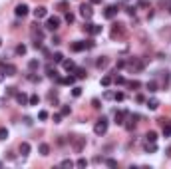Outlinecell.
<instances>
[{
	"label": "cell",
	"mask_w": 171,
	"mask_h": 169,
	"mask_svg": "<svg viewBox=\"0 0 171 169\" xmlns=\"http://www.w3.org/2000/svg\"><path fill=\"white\" fill-rule=\"evenodd\" d=\"M28 68H30V70H38V68H40V62H38V60H30V62H28Z\"/></svg>",
	"instance_id": "cell-30"
},
{
	"label": "cell",
	"mask_w": 171,
	"mask_h": 169,
	"mask_svg": "<svg viewBox=\"0 0 171 169\" xmlns=\"http://www.w3.org/2000/svg\"><path fill=\"white\" fill-rule=\"evenodd\" d=\"M94 132H95V135H103V133L107 132V120H106V117H99V120L95 121Z\"/></svg>",
	"instance_id": "cell-1"
},
{
	"label": "cell",
	"mask_w": 171,
	"mask_h": 169,
	"mask_svg": "<svg viewBox=\"0 0 171 169\" xmlns=\"http://www.w3.org/2000/svg\"><path fill=\"white\" fill-rule=\"evenodd\" d=\"M145 151H147V153H155L157 145H155V143H151V141H147V143H145Z\"/></svg>",
	"instance_id": "cell-24"
},
{
	"label": "cell",
	"mask_w": 171,
	"mask_h": 169,
	"mask_svg": "<svg viewBox=\"0 0 171 169\" xmlns=\"http://www.w3.org/2000/svg\"><path fill=\"white\" fill-rule=\"evenodd\" d=\"M84 30H86L87 34H91V36H98V34H102V26H99V24H91V22H86Z\"/></svg>",
	"instance_id": "cell-3"
},
{
	"label": "cell",
	"mask_w": 171,
	"mask_h": 169,
	"mask_svg": "<svg viewBox=\"0 0 171 169\" xmlns=\"http://www.w3.org/2000/svg\"><path fill=\"white\" fill-rule=\"evenodd\" d=\"M0 46H2V40H0Z\"/></svg>",
	"instance_id": "cell-50"
},
{
	"label": "cell",
	"mask_w": 171,
	"mask_h": 169,
	"mask_svg": "<svg viewBox=\"0 0 171 169\" xmlns=\"http://www.w3.org/2000/svg\"><path fill=\"white\" fill-rule=\"evenodd\" d=\"M14 98H16V101H18L20 105H28V101H30V98H28V96L24 94V92H16Z\"/></svg>",
	"instance_id": "cell-10"
},
{
	"label": "cell",
	"mask_w": 171,
	"mask_h": 169,
	"mask_svg": "<svg viewBox=\"0 0 171 169\" xmlns=\"http://www.w3.org/2000/svg\"><path fill=\"white\" fill-rule=\"evenodd\" d=\"M62 116H70V113H72V108H70V105H62Z\"/></svg>",
	"instance_id": "cell-33"
},
{
	"label": "cell",
	"mask_w": 171,
	"mask_h": 169,
	"mask_svg": "<svg viewBox=\"0 0 171 169\" xmlns=\"http://www.w3.org/2000/svg\"><path fill=\"white\" fill-rule=\"evenodd\" d=\"M60 82H62V84H66V86H74V82H76V76H68V78H62Z\"/></svg>",
	"instance_id": "cell-23"
},
{
	"label": "cell",
	"mask_w": 171,
	"mask_h": 169,
	"mask_svg": "<svg viewBox=\"0 0 171 169\" xmlns=\"http://www.w3.org/2000/svg\"><path fill=\"white\" fill-rule=\"evenodd\" d=\"M94 46H95L94 40H87V42H86V48H94Z\"/></svg>",
	"instance_id": "cell-46"
},
{
	"label": "cell",
	"mask_w": 171,
	"mask_h": 169,
	"mask_svg": "<svg viewBox=\"0 0 171 169\" xmlns=\"http://www.w3.org/2000/svg\"><path fill=\"white\" fill-rule=\"evenodd\" d=\"M145 88H147L151 94H155V92H157V82H155V80H151V82H147V86H145Z\"/></svg>",
	"instance_id": "cell-26"
},
{
	"label": "cell",
	"mask_w": 171,
	"mask_h": 169,
	"mask_svg": "<svg viewBox=\"0 0 171 169\" xmlns=\"http://www.w3.org/2000/svg\"><path fill=\"white\" fill-rule=\"evenodd\" d=\"M80 14L84 20H90L91 16H94V10H91V4H82L80 6Z\"/></svg>",
	"instance_id": "cell-4"
},
{
	"label": "cell",
	"mask_w": 171,
	"mask_h": 169,
	"mask_svg": "<svg viewBox=\"0 0 171 169\" xmlns=\"http://www.w3.org/2000/svg\"><path fill=\"white\" fill-rule=\"evenodd\" d=\"M161 128H163V135L165 137H171V120H159Z\"/></svg>",
	"instance_id": "cell-11"
},
{
	"label": "cell",
	"mask_w": 171,
	"mask_h": 169,
	"mask_svg": "<svg viewBox=\"0 0 171 169\" xmlns=\"http://www.w3.org/2000/svg\"><path fill=\"white\" fill-rule=\"evenodd\" d=\"M147 108H149V109H157V108H159V100H157V98L147 100Z\"/></svg>",
	"instance_id": "cell-20"
},
{
	"label": "cell",
	"mask_w": 171,
	"mask_h": 169,
	"mask_svg": "<svg viewBox=\"0 0 171 169\" xmlns=\"http://www.w3.org/2000/svg\"><path fill=\"white\" fill-rule=\"evenodd\" d=\"M62 66H64L66 72H74V70H76V64H74L72 60H64V62H62Z\"/></svg>",
	"instance_id": "cell-16"
},
{
	"label": "cell",
	"mask_w": 171,
	"mask_h": 169,
	"mask_svg": "<svg viewBox=\"0 0 171 169\" xmlns=\"http://www.w3.org/2000/svg\"><path fill=\"white\" fill-rule=\"evenodd\" d=\"M46 14H48V8H46V6H38V8H36V10H34V18H36V20L44 18Z\"/></svg>",
	"instance_id": "cell-14"
},
{
	"label": "cell",
	"mask_w": 171,
	"mask_h": 169,
	"mask_svg": "<svg viewBox=\"0 0 171 169\" xmlns=\"http://www.w3.org/2000/svg\"><path fill=\"white\" fill-rule=\"evenodd\" d=\"M127 86L131 88V90H135V88H139V82H137V80H131V82H127Z\"/></svg>",
	"instance_id": "cell-36"
},
{
	"label": "cell",
	"mask_w": 171,
	"mask_h": 169,
	"mask_svg": "<svg viewBox=\"0 0 171 169\" xmlns=\"http://www.w3.org/2000/svg\"><path fill=\"white\" fill-rule=\"evenodd\" d=\"M60 165H62V167H72V165H74V161H72V159H64V161H62Z\"/></svg>",
	"instance_id": "cell-37"
},
{
	"label": "cell",
	"mask_w": 171,
	"mask_h": 169,
	"mask_svg": "<svg viewBox=\"0 0 171 169\" xmlns=\"http://www.w3.org/2000/svg\"><path fill=\"white\" fill-rule=\"evenodd\" d=\"M32 36H34V40H42L44 38V30L38 24H32Z\"/></svg>",
	"instance_id": "cell-9"
},
{
	"label": "cell",
	"mask_w": 171,
	"mask_h": 169,
	"mask_svg": "<svg viewBox=\"0 0 171 169\" xmlns=\"http://www.w3.org/2000/svg\"><path fill=\"white\" fill-rule=\"evenodd\" d=\"M2 74H4V76H16V66H14V64H4Z\"/></svg>",
	"instance_id": "cell-13"
},
{
	"label": "cell",
	"mask_w": 171,
	"mask_h": 169,
	"mask_svg": "<svg viewBox=\"0 0 171 169\" xmlns=\"http://www.w3.org/2000/svg\"><path fill=\"white\" fill-rule=\"evenodd\" d=\"M137 120H139V116H131V120L127 121L126 124V129H129V132H131L133 128H135V124H137Z\"/></svg>",
	"instance_id": "cell-19"
},
{
	"label": "cell",
	"mask_w": 171,
	"mask_h": 169,
	"mask_svg": "<svg viewBox=\"0 0 171 169\" xmlns=\"http://www.w3.org/2000/svg\"><path fill=\"white\" fill-rule=\"evenodd\" d=\"M52 60H54V62H56V64H62V62H64V54H60V52H56V54H54V56H52Z\"/></svg>",
	"instance_id": "cell-28"
},
{
	"label": "cell",
	"mask_w": 171,
	"mask_h": 169,
	"mask_svg": "<svg viewBox=\"0 0 171 169\" xmlns=\"http://www.w3.org/2000/svg\"><path fill=\"white\" fill-rule=\"evenodd\" d=\"M72 96H74V98H80V96H82V88H80V86H76V88L72 90Z\"/></svg>",
	"instance_id": "cell-35"
},
{
	"label": "cell",
	"mask_w": 171,
	"mask_h": 169,
	"mask_svg": "<svg viewBox=\"0 0 171 169\" xmlns=\"http://www.w3.org/2000/svg\"><path fill=\"white\" fill-rule=\"evenodd\" d=\"M90 4H102V0H90Z\"/></svg>",
	"instance_id": "cell-47"
},
{
	"label": "cell",
	"mask_w": 171,
	"mask_h": 169,
	"mask_svg": "<svg viewBox=\"0 0 171 169\" xmlns=\"http://www.w3.org/2000/svg\"><path fill=\"white\" fill-rule=\"evenodd\" d=\"M14 14L18 16V18H24V16L28 14V6H26V4H18L16 10H14Z\"/></svg>",
	"instance_id": "cell-12"
},
{
	"label": "cell",
	"mask_w": 171,
	"mask_h": 169,
	"mask_svg": "<svg viewBox=\"0 0 171 169\" xmlns=\"http://www.w3.org/2000/svg\"><path fill=\"white\" fill-rule=\"evenodd\" d=\"M114 82L118 84V86H122V84H126V78H123V76H114Z\"/></svg>",
	"instance_id": "cell-34"
},
{
	"label": "cell",
	"mask_w": 171,
	"mask_h": 169,
	"mask_svg": "<svg viewBox=\"0 0 171 169\" xmlns=\"http://www.w3.org/2000/svg\"><path fill=\"white\" fill-rule=\"evenodd\" d=\"M145 141L155 143V141H157V133H155V132H147V133H145Z\"/></svg>",
	"instance_id": "cell-22"
},
{
	"label": "cell",
	"mask_w": 171,
	"mask_h": 169,
	"mask_svg": "<svg viewBox=\"0 0 171 169\" xmlns=\"http://www.w3.org/2000/svg\"><path fill=\"white\" fill-rule=\"evenodd\" d=\"M76 165H78V167H86V165H87V161H86L84 157H82V159H78V161H76Z\"/></svg>",
	"instance_id": "cell-41"
},
{
	"label": "cell",
	"mask_w": 171,
	"mask_h": 169,
	"mask_svg": "<svg viewBox=\"0 0 171 169\" xmlns=\"http://www.w3.org/2000/svg\"><path fill=\"white\" fill-rule=\"evenodd\" d=\"M66 22H68V24L74 22V14H72V12H68V14H66Z\"/></svg>",
	"instance_id": "cell-42"
},
{
	"label": "cell",
	"mask_w": 171,
	"mask_h": 169,
	"mask_svg": "<svg viewBox=\"0 0 171 169\" xmlns=\"http://www.w3.org/2000/svg\"><path fill=\"white\" fill-rule=\"evenodd\" d=\"M46 28L52 30V32H56L58 28H60V18H58V16H50L48 22H46Z\"/></svg>",
	"instance_id": "cell-5"
},
{
	"label": "cell",
	"mask_w": 171,
	"mask_h": 169,
	"mask_svg": "<svg viewBox=\"0 0 171 169\" xmlns=\"http://www.w3.org/2000/svg\"><path fill=\"white\" fill-rule=\"evenodd\" d=\"M38 151H40V155H50V145L48 143H40Z\"/></svg>",
	"instance_id": "cell-21"
},
{
	"label": "cell",
	"mask_w": 171,
	"mask_h": 169,
	"mask_svg": "<svg viewBox=\"0 0 171 169\" xmlns=\"http://www.w3.org/2000/svg\"><path fill=\"white\" fill-rule=\"evenodd\" d=\"M72 145H74V149H76L78 153H80V151L84 149V145H86V137H84V135H74Z\"/></svg>",
	"instance_id": "cell-2"
},
{
	"label": "cell",
	"mask_w": 171,
	"mask_h": 169,
	"mask_svg": "<svg viewBox=\"0 0 171 169\" xmlns=\"http://www.w3.org/2000/svg\"><path fill=\"white\" fill-rule=\"evenodd\" d=\"M111 82H114V78H111V76H103V78H102V86H103V88L111 86Z\"/></svg>",
	"instance_id": "cell-27"
},
{
	"label": "cell",
	"mask_w": 171,
	"mask_h": 169,
	"mask_svg": "<svg viewBox=\"0 0 171 169\" xmlns=\"http://www.w3.org/2000/svg\"><path fill=\"white\" fill-rule=\"evenodd\" d=\"M169 2H171V0H169Z\"/></svg>",
	"instance_id": "cell-51"
},
{
	"label": "cell",
	"mask_w": 171,
	"mask_h": 169,
	"mask_svg": "<svg viewBox=\"0 0 171 169\" xmlns=\"http://www.w3.org/2000/svg\"><path fill=\"white\" fill-rule=\"evenodd\" d=\"M26 50H28L26 46H24V44H20L18 48H16V54H18V56H24V54H26Z\"/></svg>",
	"instance_id": "cell-32"
},
{
	"label": "cell",
	"mask_w": 171,
	"mask_h": 169,
	"mask_svg": "<svg viewBox=\"0 0 171 169\" xmlns=\"http://www.w3.org/2000/svg\"><path fill=\"white\" fill-rule=\"evenodd\" d=\"M167 155H169V157H171V147H169V149H167Z\"/></svg>",
	"instance_id": "cell-48"
},
{
	"label": "cell",
	"mask_w": 171,
	"mask_h": 169,
	"mask_svg": "<svg viewBox=\"0 0 171 169\" xmlns=\"http://www.w3.org/2000/svg\"><path fill=\"white\" fill-rule=\"evenodd\" d=\"M52 120H54V124H60V120H62V113H54V117H52Z\"/></svg>",
	"instance_id": "cell-45"
},
{
	"label": "cell",
	"mask_w": 171,
	"mask_h": 169,
	"mask_svg": "<svg viewBox=\"0 0 171 169\" xmlns=\"http://www.w3.org/2000/svg\"><path fill=\"white\" fill-rule=\"evenodd\" d=\"M115 14H118V6H114V4H111V6H107L106 10H103V16H106L107 20L115 18Z\"/></svg>",
	"instance_id": "cell-8"
},
{
	"label": "cell",
	"mask_w": 171,
	"mask_h": 169,
	"mask_svg": "<svg viewBox=\"0 0 171 169\" xmlns=\"http://www.w3.org/2000/svg\"><path fill=\"white\" fill-rule=\"evenodd\" d=\"M8 137V129L6 128H0V139H6Z\"/></svg>",
	"instance_id": "cell-38"
},
{
	"label": "cell",
	"mask_w": 171,
	"mask_h": 169,
	"mask_svg": "<svg viewBox=\"0 0 171 169\" xmlns=\"http://www.w3.org/2000/svg\"><path fill=\"white\" fill-rule=\"evenodd\" d=\"M38 101H40V98L36 94H32L30 96V101H28V105H38Z\"/></svg>",
	"instance_id": "cell-31"
},
{
	"label": "cell",
	"mask_w": 171,
	"mask_h": 169,
	"mask_svg": "<svg viewBox=\"0 0 171 169\" xmlns=\"http://www.w3.org/2000/svg\"><path fill=\"white\" fill-rule=\"evenodd\" d=\"M126 24H114V28H111V38H119L123 36V32H126Z\"/></svg>",
	"instance_id": "cell-7"
},
{
	"label": "cell",
	"mask_w": 171,
	"mask_h": 169,
	"mask_svg": "<svg viewBox=\"0 0 171 169\" xmlns=\"http://www.w3.org/2000/svg\"><path fill=\"white\" fill-rule=\"evenodd\" d=\"M127 116V112H115V116H114V120H115V124L118 125H123V117Z\"/></svg>",
	"instance_id": "cell-15"
},
{
	"label": "cell",
	"mask_w": 171,
	"mask_h": 169,
	"mask_svg": "<svg viewBox=\"0 0 171 169\" xmlns=\"http://www.w3.org/2000/svg\"><path fill=\"white\" fill-rule=\"evenodd\" d=\"M30 149H32V147H30V143H28V141L20 143V153H22V155H28V153H30Z\"/></svg>",
	"instance_id": "cell-18"
},
{
	"label": "cell",
	"mask_w": 171,
	"mask_h": 169,
	"mask_svg": "<svg viewBox=\"0 0 171 169\" xmlns=\"http://www.w3.org/2000/svg\"><path fill=\"white\" fill-rule=\"evenodd\" d=\"M95 66H98V68H106L107 66V58H98V62H95Z\"/></svg>",
	"instance_id": "cell-29"
},
{
	"label": "cell",
	"mask_w": 171,
	"mask_h": 169,
	"mask_svg": "<svg viewBox=\"0 0 171 169\" xmlns=\"http://www.w3.org/2000/svg\"><path fill=\"white\" fill-rule=\"evenodd\" d=\"M123 98H126V96H123L122 92H118V94H114V100H118V101H122Z\"/></svg>",
	"instance_id": "cell-44"
},
{
	"label": "cell",
	"mask_w": 171,
	"mask_h": 169,
	"mask_svg": "<svg viewBox=\"0 0 171 169\" xmlns=\"http://www.w3.org/2000/svg\"><path fill=\"white\" fill-rule=\"evenodd\" d=\"M70 48H72L74 52H82V50H86V42H74Z\"/></svg>",
	"instance_id": "cell-17"
},
{
	"label": "cell",
	"mask_w": 171,
	"mask_h": 169,
	"mask_svg": "<svg viewBox=\"0 0 171 169\" xmlns=\"http://www.w3.org/2000/svg\"><path fill=\"white\" fill-rule=\"evenodd\" d=\"M74 74H76V78H80V80H84L86 78V70H84V68H76V70H74Z\"/></svg>",
	"instance_id": "cell-25"
},
{
	"label": "cell",
	"mask_w": 171,
	"mask_h": 169,
	"mask_svg": "<svg viewBox=\"0 0 171 169\" xmlns=\"http://www.w3.org/2000/svg\"><path fill=\"white\" fill-rule=\"evenodd\" d=\"M106 165H107V167H115V165H118V161H115V159H107Z\"/></svg>",
	"instance_id": "cell-43"
},
{
	"label": "cell",
	"mask_w": 171,
	"mask_h": 169,
	"mask_svg": "<svg viewBox=\"0 0 171 169\" xmlns=\"http://www.w3.org/2000/svg\"><path fill=\"white\" fill-rule=\"evenodd\" d=\"M38 117H40L42 121H44V120H48V112H46V109H42V112L38 113Z\"/></svg>",
	"instance_id": "cell-40"
},
{
	"label": "cell",
	"mask_w": 171,
	"mask_h": 169,
	"mask_svg": "<svg viewBox=\"0 0 171 169\" xmlns=\"http://www.w3.org/2000/svg\"><path fill=\"white\" fill-rule=\"evenodd\" d=\"M6 96H16V88H14V86L6 88Z\"/></svg>",
	"instance_id": "cell-39"
},
{
	"label": "cell",
	"mask_w": 171,
	"mask_h": 169,
	"mask_svg": "<svg viewBox=\"0 0 171 169\" xmlns=\"http://www.w3.org/2000/svg\"><path fill=\"white\" fill-rule=\"evenodd\" d=\"M169 12H171V2H169Z\"/></svg>",
	"instance_id": "cell-49"
},
{
	"label": "cell",
	"mask_w": 171,
	"mask_h": 169,
	"mask_svg": "<svg viewBox=\"0 0 171 169\" xmlns=\"http://www.w3.org/2000/svg\"><path fill=\"white\" fill-rule=\"evenodd\" d=\"M127 68L131 72H139V70H143V62H141L139 58H133V60L127 62Z\"/></svg>",
	"instance_id": "cell-6"
}]
</instances>
